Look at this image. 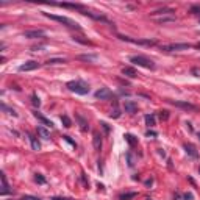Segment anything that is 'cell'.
<instances>
[{
  "label": "cell",
  "instance_id": "8",
  "mask_svg": "<svg viewBox=\"0 0 200 200\" xmlns=\"http://www.w3.org/2000/svg\"><path fill=\"white\" fill-rule=\"evenodd\" d=\"M39 67V63L38 61H27L24 63V64L19 66V70L21 72H28V70H34V69H38Z\"/></svg>",
  "mask_w": 200,
  "mask_h": 200
},
{
  "label": "cell",
  "instance_id": "22",
  "mask_svg": "<svg viewBox=\"0 0 200 200\" xmlns=\"http://www.w3.org/2000/svg\"><path fill=\"white\" fill-rule=\"evenodd\" d=\"M124 138L127 139V142H128V144L131 145V147H134V145L138 144V139H134V136H133V134H125Z\"/></svg>",
  "mask_w": 200,
  "mask_h": 200
},
{
  "label": "cell",
  "instance_id": "35",
  "mask_svg": "<svg viewBox=\"0 0 200 200\" xmlns=\"http://www.w3.org/2000/svg\"><path fill=\"white\" fill-rule=\"evenodd\" d=\"M174 198H175V200H183V195H181L180 192H175V195H174Z\"/></svg>",
  "mask_w": 200,
  "mask_h": 200
},
{
  "label": "cell",
  "instance_id": "42",
  "mask_svg": "<svg viewBox=\"0 0 200 200\" xmlns=\"http://www.w3.org/2000/svg\"><path fill=\"white\" fill-rule=\"evenodd\" d=\"M198 172H200V167H198Z\"/></svg>",
  "mask_w": 200,
  "mask_h": 200
},
{
  "label": "cell",
  "instance_id": "4",
  "mask_svg": "<svg viewBox=\"0 0 200 200\" xmlns=\"http://www.w3.org/2000/svg\"><path fill=\"white\" fill-rule=\"evenodd\" d=\"M191 44H167V45H161V50L164 52H178V50H189Z\"/></svg>",
  "mask_w": 200,
  "mask_h": 200
},
{
  "label": "cell",
  "instance_id": "11",
  "mask_svg": "<svg viewBox=\"0 0 200 200\" xmlns=\"http://www.w3.org/2000/svg\"><path fill=\"white\" fill-rule=\"evenodd\" d=\"M183 149H185V152L188 153L191 158H198V152L195 150V147H194L192 144H185Z\"/></svg>",
  "mask_w": 200,
  "mask_h": 200
},
{
  "label": "cell",
  "instance_id": "27",
  "mask_svg": "<svg viewBox=\"0 0 200 200\" xmlns=\"http://www.w3.org/2000/svg\"><path fill=\"white\" fill-rule=\"evenodd\" d=\"M63 63H66V60H61V58H52L47 61V64H63Z\"/></svg>",
  "mask_w": 200,
  "mask_h": 200
},
{
  "label": "cell",
  "instance_id": "23",
  "mask_svg": "<svg viewBox=\"0 0 200 200\" xmlns=\"http://www.w3.org/2000/svg\"><path fill=\"white\" fill-rule=\"evenodd\" d=\"M114 110L110 113V117H113V119H117V117H121V110H119V108H117V103L114 102Z\"/></svg>",
  "mask_w": 200,
  "mask_h": 200
},
{
  "label": "cell",
  "instance_id": "38",
  "mask_svg": "<svg viewBox=\"0 0 200 200\" xmlns=\"http://www.w3.org/2000/svg\"><path fill=\"white\" fill-rule=\"evenodd\" d=\"M145 136H149V138H150V136H156V133H155V131H150V130H149L147 133H145Z\"/></svg>",
  "mask_w": 200,
  "mask_h": 200
},
{
  "label": "cell",
  "instance_id": "9",
  "mask_svg": "<svg viewBox=\"0 0 200 200\" xmlns=\"http://www.w3.org/2000/svg\"><path fill=\"white\" fill-rule=\"evenodd\" d=\"M44 31L42 30H27L24 31V36L28 39H38V38H44Z\"/></svg>",
  "mask_w": 200,
  "mask_h": 200
},
{
  "label": "cell",
  "instance_id": "37",
  "mask_svg": "<svg viewBox=\"0 0 200 200\" xmlns=\"http://www.w3.org/2000/svg\"><path fill=\"white\" fill-rule=\"evenodd\" d=\"M100 125H102V127H103V128H105V131H106V133H108V131H110V127H108V125H106L105 122H102V124H100Z\"/></svg>",
  "mask_w": 200,
  "mask_h": 200
},
{
  "label": "cell",
  "instance_id": "34",
  "mask_svg": "<svg viewBox=\"0 0 200 200\" xmlns=\"http://www.w3.org/2000/svg\"><path fill=\"white\" fill-rule=\"evenodd\" d=\"M183 200H192V194H191V192L183 194Z\"/></svg>",
  "mask_w": 200,
  "mask_h": 200
},
{
  "label": "cell",
  "instance_id": "13",
  "mask_svg": "<svg viewBox=\"0 0 200 200\" xmlns=\"http://www.w3.org/2000/svg\"><path fill=\"white\" fill-rule=\"evenodd\" d=\"M124 108H125V111L130 113V114H134L136 111H138V105H136L134 102H131V100H127V102L124 103Z\"/></svg>",
  "mask_w": 200,
  "mask_h": 200
},
{
  "label": "cell",
  "instance_id": "10",
  "mask_svg": "<svg viewBox=\"0 0 200 200\" xmlns=\"http://www.w3.org/2000/svg\"><path fill=\"white\" fill-rule=\"evenodd\" d=\"M92 145H94V149L97 152L102 149V134H100L98 131H94L92 133Z\"/></svg>",
  "mask_w": 200,
  "mask_h": 200
},
{
  "label": "cell",
  "instance_id": "6",
  "mask_svg": "<svg viewBox=\"0 0 200 200\" xmlns=\"http://www.w3.org/2000/svg\"><path fill=\"white\" fill-rule=\"evenodd\" d=\"M172 105H175L178 108H181V110H186V111H197V106L189 103V102H181V100H170Z\"/></svg>",
  "mask_w": 200,
  "mask_h": 200
},
{
  "label": "cell",
  "instance_id": "1",
  "mask_svg": "<svg viewBox=\"0 0 200 200\" xmlns=\"http://www.w3.org/2000/svg\"><path fill=\"white\" fill-rule=\"evenodd\" d=\"M44 16H45V17H49V19H52V21H56V22H60V24H63V25L69 27V28H72V30H78V31L81 30L80 24H77L75 21L69 19V17H64V16H56V14H50V13H44Z\"/></svg>",
  "mask_w": 200,
  "mask_h": 200
},
{
  "label": "cell",
  "instance_id": "18",
  "mask_svg": "<svg viewBox=\"0 0 200 200\" xmlns=\"http://www.w3.org/2000/svg\"><path fill=\"white\" fill-rule=\"evenodd\" d=\"M38 134H41V138H42V139H50V133L45 130L42 125L38 127Z\"/></svg>",
  "mask_w": 200,
  "mask_h": 200
},
{
  "label": "cell",
  "instance_id": "29",
  "mask_svg": "<svg viewBox=\"0 0 200 200\" xmlns=\"http://www.w3.org/2000/svg\"><path fill=\"white\" fill-rule=\"evenodd\" d=\"M2 110H3V111H8V113H10V114H13V116H17V113H16L14 110H11V108H8L5 103H2Z\"/></svg>",
  "mask_w": 200,
  "mask_h": 200
},
{
  "label": "cell",
  "instance_id": "25",
  "mask_svg": "<svg viewBox=\"0 0 200 200\" xmlns=\"http://www.w3.org/2000/svg\"><path fill=\"white\" fill-rule=\"evenodd\" d=\"M30 98H31V105H33V106H38V108L41 106V100H39V97L36 95V94H31Z\"/></svg>",
  "mask_w": 200,
  "mask_h": 200
},
{
  "label": "cell",
  "instance_id": "36",
  "mask_svg": "<svg viewBox=\"0 0 200 200\" xmlns=\"http://www.w3.org/2000/svg\"><path fill=\"white\" fill-rule=\"evenodd\" d=\"M52 200H72V198H67V197H53Z\"/></svg>",
  "mask_w": 200,
  "mask_h": 200
},
{
  "label": "cell",
  "instance_id": "19",
  "mask_svg": "<svg viewBox=\"0 0 200 200\" xmlns=\"http://www.w3.org/2000/svg\"><path fill=\"white\" fill-rule=\"evenodd\" d=\"M136 195H138L136 192H125V194H121L119 195V200H133Z\"/></svg>",
  "mask_w": 200,
  "mask_h": 200
},
{
  "label": "cell",
  "instance_id": "41",
  "mask_svg": "<svg viewBox=\"0 0 200 200\" xmlns=\"http://www.w3.org/2000/svg\"><path fill=\"white\" fill-rule=\"evenodd\" d=\"M198 139H200V133H198Z\"/></svg>",
  "mask_w": 200,
  "mask_h": 200
},
{
  "label": "cell",
  "instance_id": "16",
  "mask_svg": "<svg viewBox=\"0 0 200 200\" xmlns=\"http://www.w3.org/2000/svg\"><path fill=\"white\" fill-rule=\"evenodd\" d=\"M28 134V138H30V142H31V147H33V150H41V144H39V141L34 138L33 134H30V133H27Z\"/></svg>",
  "mask_w": 200,
  "mask_h": 200
},
{
  "label": "cell",
  "instance_id": "24",
  "mask_svg": "<svg viewBox=\"0 0 200 200\" xmlns=\"http://www.w3.org/2000/svg\"><path fill=\"white\" fill-rule=\"evenodd\" d=\"M61 122L63 124H64V127H66V128H69V127H72V121H70V117L69 116H61Z\"/></svg>",
  "mask_w": 200,
  "mask_h": 200
},
{
  "label": "cell",
  "instance_id": "40",
  "mask_svg": "<svg viewBox=\"0 0 200 200\" xmlns=\"http://www.w3.org/2000/svg\"><path fill=\"white\" fill-rule=\"evenodd\" d=\"M197 47H198V49H200V44H197Z\"/></svg>",
  "mask_w": 200,
  "mask_h": 200
},
{
  "label": "cell",
  "instance_id": "17",
  "mask_svg": "<svg viewBox=\"0 0 200 200\" xmlns=\"http://www.w3.org/2000/svg\"><path fill=\"white\" fill-rule=\"evenodd\" d=\"M160 24H167V22H175V16H161V17H155Z\"/></svg>",
  "mask_w": 200,
  "mask_h": 200
},
{
  "label": "cell",
  "instance_id": "26",
  "mask_svg": "<svg viewBox=\"0 0 200 200\" xmlns=\"http://www.w3.org/2000/svg\"><path fill=\"white\" fill-rule=\"evenodd\" d=\"M97 56L95 55H78V60L81 61H94Z\"/></svg>",
  "mask_w": 200,
  "mask_h": 200
},
{
  "label": "cell",
  "instance_id": "21",
  "mask_svg": "<svg viewBox=\"0 0 200 200\" xmlns=\"http://www.w3.org/2000/svg\"><path fill=\"white\" fill-rule=\"evenodd\" d=\"M144 119H145V124H147L149 127H153V125L156 124V121H155V116H153V114H147V116L144 117Z\"/></svg>",
  "mask_w": 200,
  "mask_h": 200
},
{
  "label": "cell",
  "instance_id": "14",
  "mask_svg": "<svg viewBox=\"0 0 200 200\" xmlns=\"http://www.w3.org/2000/svg\"><path fill=\"white\" fill-rule=\"evenodd\" d=\"M0 178H2V189H0V194H2V195L10 194V186H8V181H6L5 174H0Z\"/></svg>",
  "mask_w": 200,
  "mask_h": 200
},
{
  "label": "cell",
  "instance_id": "15",
  "mask_svg": "<svg viewBox=\"0 0 200 200\" xmlns=\"http://www.w3.org/2000/svg\"><path fill=\"white\" fill-rule=\"evenodd\" d=\"M122 74H124L125 77H130V78H136V77L139 75L133 67H124V69H122Z\"/></svg>",
  "mask_w": 200,
  "mask_h": 200
},
{
  "label": "cell",
  "instance_id": "39",
  "mask_svg": "<svg viewBox=\"0 0 200 200\" xmlns=\"http://www.w3.org/2000/svg\"><path fill=\"white\" fill-rule=\"evenodd\" d=\"M152 183H153V180H152V178H149L147 181H145V186H152Z\"/></svg>",
  "mask_w": 200,
  "mask_h": 200
},
{
  "label": "cell",
  "instance_id": "31",
  "mask_svg": "<svg viewBox=\"0 0 200 200\" xmlns=\"http://www.w3.org/2000/svg\"><path fill=\"white\" fill-rule=\"evenodd\" d=\"M191 13H192V14H200V5L191 6Z\"/></svg>",
  "mask_w": 200,
  "mask_h": 200
},
{
  "label": "cell",
  "instance_id": "7",
  "mask_svg": "<svg viewBox=\"0 0 200 200\" xmlns=\"http://www.w3.org/2000/svg\"><path fill=\"white\" fill-rule=\"evenodd\" d=\"M95 98H100V100H110L113 97V92L108 88H100L98 91H95Z\"/></svg>",
  "mask_w": 200,
  "mask_h": 200
},
{
  "label": "cell",
  "instance_id": "33",
  "mask_svg": "<svg viewBox=\"0 0 200 200\" xmlns=\"http://www.w3.org/2000/svg\"><path fill=\"white\" fill-rule=\"evenodd\" d=\"M21 200H39L38 197H33V195H25V197H22Z\"/></svg>",
  "mask_w": 200,
  "mask_h": 200
},
{
  "label": "cell",
  "instance_id": "30",
  "mask_svg": "<svg viewBox=\"0 0 200 200\" xmlns=\"http://www.w3.org/2000/svg\"><path fill=\"white\" fill-rule=\"evenodd\" d=\"M34 180H36V181H38V183H39V185H44V183H45V178H44V177H42L41 174H36V177H34Z\"/></svg>",
  "mask_w": 200,
  "mask_h": 200
},
{
  "label": "cell",
  "instance_id": "28",
  "mask_svg": "<svg viewBox=\"0 0 200 200\" xmlns=\"http://www.w3.org/2000/svg\"><path fill=\"white\" fill-rule=\"evenodd\" d=\"M160 117H161V121H167L169 119V111H166V110L160 111Z\"/></svg>",
  "mask_w": 200,
  "mask_h": 200
},
{
  "label": "cell",
  "instance_id": "5",
  "mask_svg": "<svg viewBox=\"0 0 200 200\" xmlns=\"http://www.w3.org/2000/svg\"><path fill=\"white\" fill-rule=\"evenodd\" d=\"M119 39L131 42V44H139V45H155V41H150V39H133V38H130V36H124V34H119Z\"/></svg>",
  "mask_w": 200,
  "mask_h": 200
},
{
  "label": "cell",
  "instance_id": "3",
  "mask_svg": "<svg viewBox=\"0 0 200 200\" xmlns=\"http://www.w3.org/2000/svg\"><path fill=\"white\" fill-rule=\"evenodd\" d=\"M130 61L133 63V64H138L141 67H145V69H155V63H153L152 60L149 58H145L142 55H134L130 58Z\"/></svg>",
  "mask_w": 200,
  "mask_h": 200
},
{
  "label": "cell",
  "instance_id": "12",
  "mask_svg": "<svg viewBox=\"0 0 200 200\" xmlns=\"http://www.w3.org/2000/svg\"><path fill=\"white\" fill-rule=\"evenodd\" d=\"M33 114H34V117H36V119H38V121H39L42 125L49 127V128H53V122H52V121H49L47 117H44V116H42V114H39L38 111H36V113H33Z\"/></svg>",
  "mask_w": 200,
  "mask_h": 200
},
{
  "label": "cell",
  "instance_id": "20",
  "mask_svg": "<svg viewBox=\"0 0 200 200\" xmlns=\"http://www.w3.org/2000/svg\"><path fill=\"white\" fill-rule=\"evenodd\" d=\"M77 121L80 122V128H81V131H86V130H88V122L85 121V117L77 116Z\"/></svg>",
  "mask_w": 200,
  "mask_h": 200
},
{
  "label": "cell",
  "instance_id": "2",
  "mask_svg": "<svg viewBox=\"0 0 200 200\" xmlns=\"http://www.w3.org/2000/svg\"><path fill=\"white\" fill-rule=\"evenodd\" d=\"M67 89L75 92L78 95H86L89 92V86L85 83V81H80V80H75V81H69L67 83Z\"/></svg>",
  "mask_w": 200,
  "mask_h": 200
},
{
  "label": "cell",
  "instance_id": "32",
  "mask_svg": "<svg viewBox=\"0 0 200 200\" xmlns=\"http://www.w3.org/2000/svg\"><path fill=\"white\" fill-rule=\"evenodd\" d=\"M63 138H64V139H66V141H67V142H69L70 145H74V147H77V144H75L74 141H72V139H70V136H63Z\"/></svg>",
  "mask_w": 200,
  "mask_h": 200
}]
</instances>
